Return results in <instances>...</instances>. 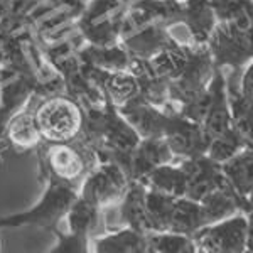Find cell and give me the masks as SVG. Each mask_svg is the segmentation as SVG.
Segmentation results:
<instances>
[{"mask_svg": "<svg viewBox=\"0 0 253 253\" xmlns=\"http://www.w3.org/2000/svg\"><path fill=\"white\" fill-rule=\"evenodd\" d=\"M177 2H184V0H177Z\"/></svg>", "mask_w": 253, "mask_h": 253, "instance_id": "cell-33", "label": "cell"}, {"mask_svg": "<svg viewBox=\"0 0 253 253\" xmlns=\"http://www.w3.org/2000/svg\"><path fill=\"white\" fill-rule=\"evenodd\" d=\"M49 233L56 238L54 248H51V253H89L91 252V236L73 233V231L59 230V226H54L49 230Z\"/></svg>", "mask_w": 253, "mask_h": 253, "instance_id": "cell-31", "label": "cell"}, {"mask_svg": "<svg viewBox=\"0 0 253 253\" xmlns=\"http://www.w3.org/2000/svg\"><path fill=\"white\" fill-rule=\"evenodd\" d=\"M128 184V174L118 162L101 161L84 175L78 194L105 213L120 205Z\"/></svg>", "mask_w": 253, "mask_h": 253, "instance_id": "cell-6", "label": "cell"}, {"mask_svg": "<svg viewBox=\"0 0 253 253\" xmlns=\"http://www.w3.org/2000/svg\"><path fill=\"white\" fill-rule=\"evenodd\" d=\"M122 46L132 58L150 59L167 47L177 46L167 34L164 24H145L122 36Z\"/></svg>", "mask_w": 253, "mask_h": 253, "instance_id": "cell-12", "label": "cell"}, {"mask_svg": "<svg viewBox=\"0 0 253 253\" xmlns=\"http://www.w3.org/2000/svg\"><path fill=\"white\" fill-rule=\"evenodd\" d=\"M214 63L206 44H194L189 49L187 63L177 78L169 81L170 108L193 100L208 89L214 73Z\"/></svg>", "mask_w": 253, "mask_h": 253, "instance_id": "cell-7", "label": "cell"}, {"mask_svg": "<svg viewBox=\"0 0 253 253\" xmlns=\"http://www.w3.org/2000/svg\"><path fill=\"white\" fill-rule=\"evenodd\" d=\"M174 199L175 198H172V196L162 194L159 191L145 187V208L147 214H149L150 226H152V233L167 230V223H169Z\"/></svg>", "mask_w": 253, "mask_h": 253, "instance_id": "cell-30", "label": "cell"}, {"mask_svg": "<svg viewBox=\"0 0 253 253\" xmlns=\"http://www.w3.org/2000/svg\"><path fill=\"white\" fill-rule=\"evenodd\" d=\"M128 69L133 73L138 84V98L159 108L170 110L169 103V81L154 71L149 59L132 58Z\"/></svg>", "mask_w": 253, "mask_h": 253, "instance_id": "cell-16", "label": "cell"}, {"mask_svg": "<svg viewBox=\"0 0 253 253\" xmlns=\"http://www.w3.org/2000/svg\"><path fill=\"white\" fill-rule=\"evenodd\" d=\"M253 27H243L236 22H218L211 32L206 47L216 68L242 71L252 64Z\"/></svg>", "mask_w": 253, "mask_h": 253, "instance_id": "cell-4", "label": "cell"}, {"mask_svg": "<svg viewBox=\"0 0 253 253\" xmlns=\"http://www.w3.org/2000/svg\"><path fill=\"white\" fill-rule=\"evenodd\" d=\"M164 140L174 154L175 161L205 156L211 137L206 133L201 124L187 120L177 112L170 110V118L164 132Z\"/></svg>", "mask_w": 253, "mask_h": 253, "instance_id": "cell-8", "label": "cell"}, {"mask_svg": "<svg viewBox=\"0 0 253 253\" xmlns=\"http://www.w3.org/2000/svg\"><path fill=\"white\" fill-rule=\"evenodd\" d=\"M101 214H103V211L100 208H96L93 203H89L88 199L81 198L78 194V198L75 199V203L68 210L64 219H66L69 231L88 235L93 238V236L98 235Z\"/></svg>", "mask_w": 253, "mask_h": 253, "instance_id": "cell-25", "label": "cell"}, {"mask_svg": "<svg viewBox=\"0 0 253 253\" xmlns=\"http://www.w3.org/2000/svg\"><path fill=\"white\" fill-rule=\"evenodd\" d=\"M199 206H201L205 226L221 221V219L231 218V216L238 213L252 214V201L240 198L228 182L221 187H216L206 196H203L199 199Z\"/></svg>", "mask_w": 253, "mask_h": 253, "instance_id": "cell-13", "label": "cell"}, {"mask_svg": "<svg viewBox=\"0 0 253 253\" xmlns=\"http://www.w3.org/2000/svg\"><path fill=\"white\" fill-rule=\"evenodd\" d=\"M101 88H103L107 100L115 108L124 107L125 103L138 96L137 80L130 69L107 73L103 81H101Z\"/></svg>", "mask_w": 253, "mask_h": 253, "instance_id": "cell-26", "label": "cell"}, {"mask_svg": "<svg viewBox=\"0 0 253 253\" xmlns=\"http://www.w3.org/2000/svg\"><path fill=\"white\" fill-rule=\"evenodd\" d=\"M38 80L17 75L0 88V138H3V132L10 118L29 105V101L38 93Z\"/></svg>", "mask_w": 253, "mask_h": 253, "instance_id": "cell-15", "label": "cell"}, {"mask_svg": "<svg viewBox=\"0 0 253 253\" xmlns=\"http://www.w3.org/2000/svg\"><path fill=\"white\" fill-rule=\"evenodd\" d=\"M76 198H78L76 187L64 184L54 177H46V189L39 201L31 210L0 218V228L38 226L49 231L51 228L59 226L61 219H64Z\"/></svg>", "mask_w": 253, "mask_h": 253, "instance_id": "cell-2", "label": "cell"}, {"mask_svg": "<svg viewBox=\"0 0 253 253\" xmlns=\"http://www.w3.org/2000/svg\"><path fill=\"white\" fill-rule=\"evenodd\" d=\"M181 167L184 169L187 175V187H186V198L199 201L203 196L211 193L216 187H221L226 184L224 181L219 164L211 161L206 156H196L189 159H181L177 161Z\"/></svg>", "mask_w": 253, "mask_h": 253, "instance_id": "cell-10", "label": "cell"}, {"mask_svg": "<svg viewBox=\"0 0 253 253\" xmlns=\"http://www.w3.org/2000/svg\"><path fill=\"white\" fill-rule=\"evenodd\" d=\"M208 93H210V101H208V110L201 125L208 135L214 137L231 125V112L228 105L226 78H224L223 68H214L213 78L208 84Z\"/></svg>", "mask_w": 253, "mask_h": 253, "instance_id": "cell-14", "label": "cell"}, {"mask_svg": "<svg viewBox=\"0 0 253 253\" xmlns=\"http://www.w3.org/2000/svg\"><path fill=\"white\" fill-rule=\"evenodd\" d=\"M169 162H175V157L164 137L140 138L126 161V174L130 181H142L152 169Z\"/></svg>", "mask_w": 253, "mask_h": 253, "instance_id": "cell-11", "label": "cell"}, {"mask_svg": "<svg viewBox=\"0 0 253 253\" xmlns=\"http://www.w3.org/2000/svg\"><path fill=\"white\" fill-rule=\"evenodd\" d=\"M91 252L96 253H149L147 235L128 226L100 233L91 238Z\"/></svg>", "mask_w": 253, "mask_h": 253, "instance_id": "cell-19", "label": "cell"}, {"mask_svg": "<svg viewBox=\"0 0 253 253\" xmlns=\"http://www.w3.org/2000/svg\"><path fill=\"white\" fill-rule=\"evenodd\" d=\"M252 144L253 142L248 140L238 128L230 125L221 133L211 137L206 156L213 162H216V164H221V162L228 161L230 157H233L235 154H238L240 150H243L245 147H252Z\"/></svg>", "mask_w": 253, "mask_h": 253, "instance_id": "cell-27", "label": "cell"}, {"mask_svg": "<svg viewBox=\"0 0 253 253\" xmlns=\"http://www.w3.org/2000/svg\"><path fill=\"white\" fill-rule=\"evenodd\" d=\"M218 22L253 27V0H210Z\"/></svg>", "mask_w": 253, "mask_h": 253, "instance_id": "cell-29", "label": "cell"}, {"mask_svg": "<svg viewBox=\"0 0 253 253\" xmlns=\"http://www.w3.org/2000/svg\"><path fill=\"white\" fill-rule=\"evenodd\" d=\"M41 100H42V98H41ZM38 103L32 105L29 101V105L20 110L19 113H15L5 126L3 138H5V140L9 142V145L14 150H17V152L36 150L42 144V137H41L39 126H38V122H36V115H34V110L38 107Z\"/></svg>", "mask_w": 253, "mask_h": 253, "instance_id": "cell-17", "label": "cell"}, {"mask_svg": "<svg viewBox=\"0 0 253 253\" xmlns=\"http://www.w3.org/2000/svg\"><path fill=\"white\" fill-rule=\"evenodd\" d=\"M115 211H118L120 226H128L144 235L152 233L145 208V186L140 181H130L128 189Z\"/></svg>", "mask_w": 253, "mask_h": 253, "instance_id": "cell-18", "label": "cell"}, {"mask_svg": "<svg viewBox=\"0 0 253 253\" xmlns=\"http://www.w3.org/2000/svg\"><path fill=\"white\" fill-rule=\"evenodd\" d=\"M41 172L80 191L84 175L95 167L98 156L80 135L71 142H44L38 149Z\"/></svg>", "mask_w": 253, "mask_h": 253, "instance_id": "cell-1", "label": "cell"}, {"mask_svg": "<svg viewBox=\"0 0 253 253\" xmlns=\"http://www.w3.org/2000/svg\"><path fill=\"white\" fill-rule=\"evenodd\" d=\"M252 166H253V149L245 147L233 157L219 164L221 174L224 181L231 186L240 198L252 201L253 193V175H252Z\"/></svg>", "mask_w": 253, "mask_h": 253, "instance_id": "cell-20", "label": "cell"}, {"mask_svg": "<svg viewBox=\"0 0 253 253\" xmlns=\"http://www.w3.org/2000/svg\"><path fill=\"white\" fill-rule=\"evenodd\" d=\"M140 182L149 189L159 191L162 194L172 196V198H182L186 194L187 175L181 164L175 161L152 169Z\"/></svg>", "mask_w": 253, "mask_h": 253, "instance_id": "cell-23", "label": "cell"}, {"mask_svg": "<svg viewBox=\"0 0 253 253\" xmlns=\"http://www.w3.org/2000/svg\"><path fill=\"white\" fill-rule=\"evenodd\" d=\"M203 226H205V221H203L199 201L189 199V198H186V196L175 198L172 210H170L169 223H167L166 231L193 236L196 231L201 230Z\"/></svg>", "mask_w": 253, "mask_h": 253, "instance_id": "cell-24", "label": "cell"}, {"mask_svg": "<svg viewBox=\"0 0 253 253\" xmlns=\"http://www.w3.org/2000/svg\"><path fill=\"white\" fill-rule=\"evenodd\" d=\"M117 110L132 125V128L138 133L140 138L164 137V132L170 118V110L150 105L138 96Z\"/></svg>", "mask_w": 253, "mask_h": 253, "instance_id": "cell-9", "label": "cell"}, {"mask_svg": "<svg viewBox=\"0 0 253 253\" xmlns=\"http://www.w3.org/2000/svg\"><path fill=\"white\" fill-rule=\"evenodd\" d=\"M78 58L81 63L86 66H91L95 69L105 73L113 71H124L128 69L130 59L132 56L126 52V49L122 46V42L108 44V46H95V44H86L83 49H80Z\"/></svg>", "mask_w": 253, "mask_h": 253, "instance_id": "cell-21", "label": "cell"}, {"mask_svg": "<svg viewBox=\"0 0 253 253\" xmlns=\"http://www.w3.org/2000/svg\"><path fill=\"white\" fill-rule=\"evenodd\" d=\"M0 252H2V243H0Z\"/></svg>", "mask_w": 253, "mask_h": 253, "instance_id": "cell-32", "label": "cell"}, {"mask_svg": "<svg viewBox=\"0 0 253 253\" xmlns=\"http://www.w3.org/2000/svg\"><path fill=\"white\" fill-rule=\"evenodd\" d=\"M34 115L44 142H71L83 128V110L66 93L42 98Z\"/></svg>", "mask_w": 253, "mask_h": 253, "instance_id": "cell-3", "label": "cell"}, {"mask_svg": "<svg viewBox=\"0 0 253 253\" xmlns=\"http://www.w3.org/2000/svg\"><path fill=\"white\" fill-rule=\"evenodd\" d=\"M149 253H198L193 236L172 233V231H156L147 235Z\"/></svg>", "mask_w": 253, "mask_h": 253, "instance_id": "cell-28", "label": "cell"}, {"mask_svg": "<svg viewBox=\"0 0 253 253\" xmlns=\"http://www.w3.org/2000/svg\"><path fill=\"white\" fill-rule=\"evenodd\" d=\"M198 252L245 253L252 250V214L238 213L231 218L206 224L193 235Z\"/></svg>", "mask_w": 253, "mask_h": 253, "instance_id": "cell-5", "label": "cell"}, {"mask_svg": "<svg viewBox=\"0 0 253 253\" xmlns=\"http://www.w3.org/2000/svg\"><path fill=\"white\" fill-rule=\"evenodd\" d=\"M181 20L186 24L194 44H206L218 24L210 0H184Z\"/></svg>", "mask_w": 253, "mask_h": 253, "instance_id": "cell-22", "label": "cell"}]
</instances>
